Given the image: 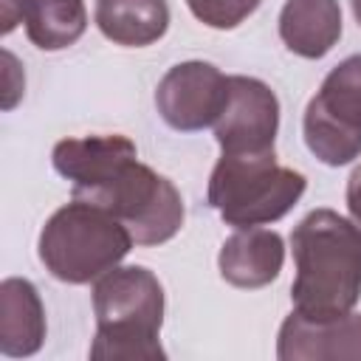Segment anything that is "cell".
Listing matches in <instances>:
<instances>
[{
	"label": "cell",
	"mask_w": 361,
	"mask_h": 361,
	"mask_svg": "<svg viewBox=\"0 0 361 361\" xmlns=\"http://www.w3.org/2000/svg\"><path fill=\"white\" fill-rule=\"evenodd\" d=\"M307 149L327 166L361 155V54L341 59L307 102L302 116Z\"/></svg>",
	"instance_id": "8992f818"
},
{
	"label": "cell",
	"mask_w": 361,
	"mask_h": 361,
	"mask_svg": "<svg viewBox=\"0 0 361 361\" xmlns=\"http://www.w3.org/2000/svg\"><path fill=\"white\" fill-rule=\"evenodd\" d=\"M262 0H186L189 11L209 28L231 31L243 20H248Z\"/></svg>",
	"instance_id": "9a60e30c"
},
{
	"label": "cell",
	"mask_w": 361,
	"mask_h": 361,
	"mask_svg": "<svg viewBox=\"0 0 361 361\" xmlns=\"http://www.w3.org/2000/svg\"><path fill=\"white\" fill-rule=\"evenodd\" d=\"M23 25L39 51H62L87 28L85 0H23Z\"/></svg>",
	"instance_id": "5bb4252c"
},
{
	"label": "cell",
	"mask_w": 361,
	"mask_h": 361,
	"mask_svg": "<svg viewBox=\"0 0 361 361\" xmlns=\"http://www.w3.org/2000/svg\"><path fill=\"white\" fill-rule=\"evenodd\" d=\"M279 37L302 59L327 56L341 39L338 0H285L279 11Z\"/></svg>",
	"instance_id": "7c38bea8"
},
{
	"label": "cell",
	"mask_w": 361,
	"mask_h": 361,
	"mask_svg": "<svg viewBox=\"0 0 361 361\" xmlns=\"http://www.w3.org/2000/svg\"><path fill=\"white\" fill-rule=\"evenodd\" d=\"M279 361H361V313L336 319H307L296 310L285 316L276 336Z\"/></svg>",
	"instance_id": "9c48e42d"
},
{
	"label": "cell",
	"mask_w": 361,
	"mask_h": 361,
	"mask_svg": "<svg viewBox=\"0 0 361 361\" xmlns=\"http://www.w3.org/2000/svg\"><path fill=\"white\" fill-rule=\"evenodd\" d=\"M79 200L113 212L130 228L135 245L169 243L183 226V197L178 186L152 166L141 164L138 155L121 161L96 189Z\"/></svg>",
	"instance_id": "5b68a950"
},
{
	"label": "cell",
	"mask_w": 361,
	"mask_h": 361,
	"mask_svg": "<svg viewBox=\"0 0 361 361\" xmlns=\"http://www.w3.org/2000/svg\"><path fill=\"white\" fill-rule=\"evenodd\" d=\"M279 133V99L257 76H228V102L214 121L223 155L274 152Z\"/></svg>",
	"instance_id": "ba28073f"
},
{
	"label": "cell",
	"mask_w": 361,
	"mask_h": 361,
	"mask_svg": "<svg viewBox=\"0 0 361 361\" xmlns=\"http://www.w3.org/2000/svg\"><path fill=\"white\" fill-rule=\"evenodd\" d=\"M307 178L276 161V152L220 155L209 175L206 200L234 228L282 220L305 195Z\"/></svg>",
	"instance_id": "277c9868"
},
{
	"label": "cell",
	"mask_w": 361,
	"mask_h": 361,
	"mask_svg": "<svg viewBox=\"0 0 361 361\" xmlns=\"http://www.w3.org/2000/svg\"><path fill=\"white\" fill-rule=\"evenodd\" d=\"M96 336L93 361H158L164 324V285L144 265H116L93 282Z\"/></svg>",
	"instance_id": "7a4b0ae2"
},
{
	"label": "cell",
	"mask_w": 361,
	"mask_h": 361,
	"mask_svg": "<svg viewBox=\"0 0 361 361\" xmlns=\"http://www.w3.org/2000/svg\"><path fill=\"white\" fill-rule=\"evenodd\" d=\"M296 276L293 310L307 319H336L361 299V228L333 209L307 212L290 234Z\"/></svg>",
	"instance_id": "6da1fadb"
},
{
	"label": "cell",
	"mask_w": 361,
	"mask_h": 361,
	"mask_svg": "<svg viewBox=\"0 0 361 361\" xmlns=\"http://www.w3.org/2000/svg\"><path fill=\"white\" fill-rule=\"evenodd\" d=\"M0 20H3V34H8L17 23H23V0H0Z\"/></svg>",
	"instance_id": "ac0fdd59"
},
{
	"label": "cell",
	"mask_w": 361,
	"mask_h": 361,
	"mask_svg": "<svg viewBox=\"0 0 361 361\" xmlns=\"http://www.w3.org/2000/svg\"><path fill=\"white\" fill-rule=\"evenodd\" d=\"M226 102L228 76L217 65L203 59L172 65L155 87L158 116L178 133H197L214 127Z\"/></svg>",
	"instance_id": "52a82bcc"
},
{
	"label": "cell",
	"mask_w": 361,
	"mask_h": 361,
	"mask_svg": "<svg viewBox=\"0 0 361 361\" xmlns=\"http://www.w3.org/2000/svg\"><path fill=\"white\" fill-rule=\"evenodd\" d=\"M45 305L34 282L8 276L0 282V353L28 358L45 344Z\"/></svg>",
	"instance_id": "8fae6325"
},
{
	"label": "cell",
	"mask_w": 361,
	"mask_h": 361,
	"mask_svg": "<svg viewBox=\"0 0 361 361\" xmlns=\"http://www.w3.org/2000/svg\"><path fill=\"white\" fill-rule=\"evenodd\" d=\"M285 265V240L279 231L248 226L237 228L217 254L220 276L243 290H257L271 285Z\"/></svg>",
	"instance_id": "30bf717a"
},
{
	"label": "cell",
	"mask_w": 361,
	"mask_h": 361,
	"mask_svg": "<svg viewBox=\"0 0 361 361\" xmlns=\"http://www.w3.org/2000/svg\"><path fill=\"white\" fill-rule=\"evenodd\" d=\"M96 28L116 45L144 48L158 42L169 28L166 0H96Z\"/></svg>",
	"instance_id": "4fadbf2b"
},
{
	"label": "cell",
	"mask_w": 361,
	"mask_h": 361,
	"mask_svg": "<svg viewBox=\"0 0 361 361\" xmlns=\"http://www.w3.org/2000/svg\"><path fill=\"white\" fill-rule=\"evenodd\" d=\"M350 6H353V14H355V20L361 25V0H350Z\"/></svg>",
	"instance_id": "d6986e66"
},
{
	"label": "cell",
	"mask_w": 361,
	"mask_h": 361,
	"mask_svg": "<svg viewBox=\"0 0 361 361\" xmlns=\"http://www.w3.org/2000/svg\"><path fill=\"white\" fill-rule=\"evenodd\" d=\"M3 62H6V99H3V107L11 110L20 102V96H23L25 79H23V71H20L17 56L11 51H3Z\"/></svg>",
	"instance_id": "2e32d148"
},
{
	"label": "cell",
	"mask_w": 361,
	"mask_h": 361,
	"mask_svg": "<svg viewBox=\"0 0 361 361\" xmlns=\"http://www.w3.org/2000/svg\"><path fill=\"white\" fill-rule=\"evenodd\" d=\"M133 243L130 228L113 212L73 197L45 220L37 254L54 279L87 285L113 271L130 254Z\"/></svg>",
	"instance_id": "3957f363"
},
{
	"label": "cell",
	"mask_w": 361,
	"mask_h": 361,
	"mask_svg": "<svg viewBox=\"0 0 361 361\" xmlns=\"http://www.w3.org/2000/svg\"><path fill=\"white\" fill-rule=\"evenodd\" d=\"M347 209H350V220L361 228V164L353 169L347 180Z\"/></svg>",
	"instance_id": "e0dca14e"
}]
</instances>
